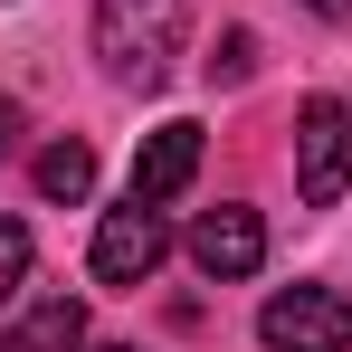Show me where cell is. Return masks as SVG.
Returning <instances> with one entry per match:
<instances>
[{
    "label": "cell",
    "instance_id": "cell-2",
    "mask_svg": "<svg viewBox=\"0 0 352 352\" xmlns=\"http://www.w3.org/2000/svg\"><path fill=\"white\" fill-rule=\"evenodd\" d=\"M295 190H305V210H333L352 190V105L343 96H305V115H295Z\"/></svg>",
    "mask_w": 352,
    "mask_h": 352
},
{
    "label": "cell",
    "instance_id": "cell-12",
    "mask_svg": "<svg viewBox=\"0 0 352 352\" xmlns=\"http://www.w3.org/2000/svg\"><path fill=\"white\" fill-rule=\"evenodd\" d=\"M305 10H314V19H352V0H305Z\"/></svg>",
    "mask_w": 352,
    "mask_h": 352
},
{
    "label": "cell",
    "instance_id": "cell-7",
    "mask_svg": "<svg viewBox=\"0 0 352 352\" xmlns=\"http://www.w3.org/2000/svg\"><path fill=\"white\" fill-rule=\"evenodd\" d=\"M76 343H86V305L76 295H48L38 314H19L0 333V352H76Z\"/></svg>",
    "mask_w": 352,
    "mask_h": 352
},
{
    "label": "cell",
    "instance_id": "cell-11",
    "mask_svg": "<svg viewBox=\"0 0 352 352\" xmlns=\"http://www.w3.org/2000/svg\"><path fill=\"white\" fill-rule=\"evenodd\" d=\"M10 153H19V105L0 96V162H10Z\"/></svg>",
    "mask_w": 352,
    "mask_h": 352
},
{
    "label": "cell",
    "instance_id": "cell-4",
    "mask_svg": "<svg viewBox=\"0 0 352 352\" xmlns=\"http://www.w3.org/2000/svg\"><path fill=\"white\" fill-rule=\"evenodd\" d=\"M162 257H172V229H162V210H153V200L105 210V219H96V248H86V267H96L105 286H143Z\"/></svg>",
    "mask_w": 352,
    "mask_h": 352
},
{
    "label": "cell",
    "instance_id": "cell-13",
    "mask_svg": "<svg viewBox=\"0 0 352 352\" xmlns=\"http://www.w3.org/2000/svg\"><path fill=\"white\" fill-rule=\"evenodd\" d=\"M105 352H133V343H105Z\"/></svg>",
    "mask_w": 352,
    "mask_h": 352
},
{
    "label": "cell",
    "instance_id": "cell-3",
    "mask_svg": "<svg viewBox=\"0 0 352 352\" xmlns=\"http://www.w3.org/2000/svg\"><path fill=\"white\" fill-rule=\"evenodd\" d=\"M257 343L267 352H352V305L333 286H286V295H267Z\"/></svg>",
    "mask_w": 352,
    "mask_h": 352
},
{
    "label": "cell",
    "instance_id": "cell-5",
    "mask_svg": "<svg viewBox=\"0 0 352 352\" xmlns=\"http://www.w3.org/2000/svg\"><path fill=\"white\" fill-rule=\"evenodd\" d=\"M190 267H200V276H210V286H238V276H257V267H267V219H257V210H200V219H190Z\"/></svg>",
    "mask_w": 352,
    "mask_h": 352
},
{
    "label": "cell",
    "instance_id": "cell-8",
    "mask_svg": "<svg viewBox=\"0 0 352 352\" xmlns=\"http://www.w3.org/2000/svg\"><path fill=\"white\" fill-rule=\"evenodd\" d=\"M96 190V153L86 143H48L38 153V200H86Z\"/></svg>",
    "mask_w": 352,
    "mask_h": 352
},
{
    "label": "cell",
    "instance_id": "cell-10",
    "mask_svg": "<svg viewBox=\"0 0 352 352\" xmlns=\"http://www.w3.org/2000/svg\"><path fill=\"white\" fill-rule=\"evenodd\" d=\"M19 276H29V229H19V219H0V305L19 295Z\"/></svg>",
    "mask_w": 352,
    "mask_h": 352
},
{
    "label": "cell",
    "instance_id": "cell-9",
    "mask_svg": "<svg viewBox=\"0 0 352 352\" xmlns=\"http://www.w3.org/2000/svg\"><path fill=\"white\" fill-rule=\"evenodd\" d=\"M210 76H219V86H248V76H257V29H229L219 58H210Z\"/></svg>",
    "mask_w": 352,
    "mask_h": 352
},
{
    "label": "cell",
    "instance_id": "cell-6",
    "mask_svg": "<svg viewBox=\"0 0 352 352\" xmlns=\"http://www.w3.org/2000/svg\"><path fill=\"white\" fill-rule=\"evenodd\" d=\"M190 172H200V124H162V133H143V153H133V200H172V190H190Z\"/></svg>",
    "mask_w": 352,
    "mask_h": 352
},
{
    "label": "cell",
    "instance_id": "cell-1",
    "mask_svg": "<svg viewBox=\"0 0 352 352\" xmlns=\"http://www.w3.org/2000/svg\"><path fill=\"white\" fill-rule=\"evenodd\" d=\"M190 38V0H96V58L115 86H162Z\"/></svg>",
    "mask_w": 352,
    "mask_h": 352
}]
</instances>
